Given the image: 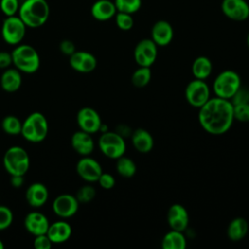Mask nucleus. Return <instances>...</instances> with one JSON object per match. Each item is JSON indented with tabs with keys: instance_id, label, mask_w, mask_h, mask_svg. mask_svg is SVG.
<instances>
[{
	"instance_id": "20",
	"label": "nucleus",
	"mask_w": 249,
	"mask_h": 249,
	"mask_svg": "<svg viewBox=\"0 0 249 249\" xmlns=\"http://www.w3.org/2000/svg\"><path fill=\"white\" fill-rule=\"evenodd\" d=\"M70 142L73 150L81 156H89L94 150V142L91 134L81 129L72 134Z\"/></svg>"
},
{
	"instance_id": "1",
	"label": "nucleus",
	"mask_w": 249,
	"mask_h": 249,
	"mask_svg": "<svg viewBox=\"0 0 249 249\" xmlns=\"http://www.w3.org/2000/svg\"><path fill=\"white\" fill-rule=\"evenodd\" d=\"M233 121V106L231 100L218 96L210 97L205 104L198 108L199 124L209 134L226 133Z\"/></svg>"
},
{
	"instance_id": "39",
	"label": "nucleus",
	"mask_w": 249,
	"mask_h": 249,
	"mask_svg": "<svg viewBox=\"0 0 249 249\" xmlns=\"http://www.w3.org/2000/svg\"><path fill=\"white\" fill-rule=\"evenodd\" d=\"M59 51L63 54L70 56L72 53H74L76 52V48H75V45H74V43L72 41H70V40H62L59 43Z\"/></svg>"
},
{
	"instance_id": "34",
	"label": "nucleus",
	"mask_w": 249,
	"mask_h": 249,
	"mask_svg": "<svg viewBox=\"0 0 249 249\" xmlns=\"http://www.w3.org/2000/svg\"><path fill=\"white\" fill-rule=\"evenodd\" d=\"M133 18L130 14L118 12L116 14V24L121 30H129L133 26Z\"/></svg>"
},
{
	"instance_id": "4",
	"label": "nucleus",
	"mask_w": 249,
	"mask_h": 249,
	"mask_svg": "<svg viewBox=\"0 0 249 249\" xmlns=\"http://www.w3.org/2000/svg\"><path fill=\"white\" fill-rule=\"evenodd\" d=\"M49 132V123L45 115L41 112L29 114L22 123V137L31 143H40L44 141Z\"/></svg>"
},
{
	"instance_id": "23",
	"label": "nucleus",
	"mask_w": 249,
	"mask_h": 249,
	"mask_svg": "<svg viewBox=\"0 0 249 249\" xmlns=\"http://www.w3.org/2000/svg\"><path fill=\"white\" fill-rule=\"evenodd\" d=\"M90 13L96 20L105 21L116 15L117 9L114 2L110 0H97L92 4Z\"/></svg>"
},
{
	"instance_id": "43",
	"label": "nucleus",
	"mask_w": 249,
	"mask_h": 249,
	"mask_svg": "<svg viewBox=\"0 0 249 249\" xmlns=\"http://www.w3.org/2000/svg\"><path fill=\"white\" fill-rule=\"evenodd\" d=\"M246 42H247V46H248V48H249V33H248V35H247V39H246Z\"/></svg>"
},
{
	"instance_id": "25",
	"label": "nucleus",
	"mask_w": 249,
	"mask_h": 249,
	"mask_svg": "<svg viewBox=\"0 0 249 249\" xmlns=\"http://www.w3.org/2000/svg\"><path fill=\"white\" fill-rule=\"evenodd\" d=\"M248 232V223L242 217H236L232 219L228 228L227 235L231 241H239L245 237Z\"/></svg>"
},
{
	"instance_id": "6",
	"label": "nucleus",
	"mask_w": 249,
	"mask_h": 249,
	"mask_svg": "<svg viewBox=\"0 0 249 249\" xmlns=\"http://www.w3.org/2000/svg\"><path fill=\"white\" fill-rule=\"evenodd\" d=\"M240 86L241 80L237 72L233 70H224L214 79L213 90L216 96L231 100L240 89Z\"/></svg>"
},
{
	"instance_id": "26",
	"label": "nucleus",
	"mask_w": 249,
	"mask_h": 249,
	"mask_svg": "<svg viewBox=\"0 0 249 249\" xmlns=\"http://www.w3.org/2000/svg\"><path fill=\"white\" fill-rule=\"evenodd\" d=\"M161 247L163 249H185L187 247V240L183 231L170 230L163 235Z\"/></svg>"
},
{
	"instance_id": "24",
	"label": "nucleus",
	"mask_w": 249,
	"mask_h": 249,
	"mask_svg": "<svg viewBox=\"0 0 249 249\" xmlns=\"http://www.w3.org/2000/svg\"><path fill=\"white\" fill-rule=\"evenodd\" d=\"M131 143L139 153H149L154 147V138L152 134L144 129L137 128L131 135Z\"/></svg>"
},
{
	"instance_id": "21",
	"label": "nucleus",
	"mask_w": 249,
	"mask_h": 249,
	"mask_svg": "<svg viewBox=\"0 0 249 249\" xmlns=\"http://www.w3.org/2000/svg\"><path fill=\"white\" fill-rule=\"evenodd\" d=\"M152 40L159 47L167 46L173 39V28L166 20H158L151 30Z\"/></svg>"
},
{
	"instance_id": "42",
	"label": "nucleus",
	"mask_w": 249,
	"mask_h": 249,
	"mask_svg": "<svg viewBox=\"0 0 249 249\" xmlns=\"http://www.w3.org/2000/svg\"><path fill=\"white\" fill-rule=\"evenodd\" d=\"M4 247H5V245H4L3 241L0 239V249H4Z\"/></svg>"
},
{
	"instance_id": "3",
	"label": "nucleus",
	"mask_w": 249,
	"mask_h": 249,
	"mask_svg": "<svg viewBox=\"0 0 249 249\" xmlns=\"http://www.w3.org/2000/svg\"><path fill=\"white\" fill-rule=\"evenodd\" d=\"M12 59L15 67L21 73L33 74L40 67V55L36 49L27 44H18L12 51Z\"/></svg>"
},
{
	"instance_id": "15",
	"label": "nucleus",
	"mask_w": 249,
	"mask_h": 249,
	"mask_svg": "<svg viewBox=\"0 0 249 249\" xmlns=\"http://www.w3.org/2000/svg\"><path fill=\"white\" fill-rule=\"evenodd\" d=\"M166 220L170 230L184 231L189 225V213L182 204L174 203L167 210Z\"/></svg>"
},
{
	"instance_id": "8",
	"label": "nucleus",
	"mask_w": 249,
	"mask_h": 249,
	"mask_svg": "<svg viewBox=\"0 0 249 249\" xmlns=\"http://www.w3.org/2000/svg\"><path fill=\"white\" fill-rule=\"evenodd\" d=\"M26 25L18 16L6 17L2 23L1 34L5 43L17 46L21 43L26 33Z\"/></svg>"
},
{
	"instance_id": "11",
	"label": "nucleus",
	"mask_w": 249,
	"mask_h": 249,
	"mask_svg": "<svg viewBox=\"0 0 249 249\" xmlns=\"http://www.w3.org/2000/svg\"><path fill=\"white\" fill-rule=\"evenodd\" d=\"M80 202L77 197L70 194L58 195L52 203L53 213L60 218H70L74 216L79 209Z\"/></svg>"
},
{
	"instance_id": "18",
	"label": "nucleus",
	"mask_w": 249,
	"mask_h": 249,
	"mask_svg": "<svg viewBox=\"0 0 249 249\" xmlns=\"http://www.w3.org/2000/svg\"><path fill=\"white\" fill-rule=\"evenodd\" d=\"M49 198V190L43 183L34 182L25 191V199L29 206L33 208L42 207Z\"/></svg>"
},
{
	"instance_id": "33",
	"label": "nucleus",
	"mask_w": 249,
	"mask_h": 249,
	"mask_svg": "<svg viewBox=\"0 0 249 249\" xmlns=\"http://www.w3.org/2000/svg\"><path fill=\"white\" fill-rule=\"evenodd\" d=\"M233 118L242 123L249 122V101L232 104Z\"/></svg>"
},
{
	"instance_id": "36",
	"label": "nucleus",
	"mask_w": 249,
	"mask_h": 249,
	"mask_svg": "<svg viewBox=\"0 0 249 249\" xmlns=\"http://www.w3.org/2000/svg\"><path fill=\"white\" fill-rule=\"evenodd\" d=\"M18 0H0V9L6 17L16 16L19 9Z\"/></svg>"
},
{
	"instance_id": "16",
	"label": "nucleus",
	"mask_w": 249,
	"mask_h": 249,
	"mask_svg": "<svg viewBox=\"0 0 249 249\" xmlns=\"http://www.w3.org/2000/svg\"><path fill=\"white\" fill-rule=\"evenodd\" d=\"M221 7L230 19L243 21L249 17V5L245 0H223Z\"/></svg>"
},
{
	"instance_id": "29",
	"label": "nucleus",
	"mask_w": 249,
	"mask_h": 249,
	"mask_svg": "<svg viewBox=\"0 0 249 249\" xmlns=\"http://www.w3.org/2000/svg\"><path fill=\"white\" fill-rule=\"evenodd\" d=\"M3 131L9 135H18L21 132L22 123L15 115H8L3 118L1 123Z\"/></svg>"
},
{
	"instance_id": "19",
	"label": "nucleus",
	"mask_w": 249,
	"mask_h": 249,
	"mask_svg": "<svg viewBox=\"0 0 249 249\" xmlns=\"http://www.w3.org/2000/svg\"><path fill=\"white\" fill-rule=\"evenodd\" d=\"M47 235L51 239L53 244H60L67 241L72 235L71 225L63 220L55 221L50 224Z\"/></svg>"
},
{
	"instance_id": "41",
	"label": "nucleus",
	"mask_w": 249,
	"mask_h": 249,
	"mask_svg": "<svg viewBox=\"0 0 249 249\" xmlns=\"http://www.w3.org/2000/svg\"><path fill=\"white\" fill-rule=\"evenodd\" d=\"M24 176L23 175H11L10 183L14 188H20L24 183Z\"/></svg>"
},
{
	"instance_id": "30",
	"label": "nucleus",
	"mask_w": 249,
	"mask_h": 249,
	"mask_svg": "<svg viewBox=\"0 0 249 249\" xmlns=\"http://www.w3.org/2000/svg\"><path fill=\"white\" fill-rule=\"evenodd\" d=\"M152 78V72L150 67L139 66L131 76V83L135 88H144L146 87Z\"/></svg>"
},
{
	"instance_id": "31",
	"label": "nucleus",
	"mask_w": 249,
	"mask_h": 249,
	"mask_svg": "<svg viewBox=\"0 0 249 249\" xmlns=\"http://www.w3.org/2000/svg\"><path fill=\"white\" fill-rule=\"evenodd\" d=\"M114 4L118 12L134 14L141 7V0H115Z\"/></svg>"
},
{
	"instance_id": "7",
	"label": "nucleus",
	"mask_w": 249,
	"mask_h": 249,
	"mask_svg": "<svg viewBox=\"0 0 249 249\" xmlns=\"http://www.w3.org/2000/svg\"><path fill=\"white\" fill-rule=\"evenodd\" d=\"M98 147L101 153L112 160H117L125 153V141L119 132H102L98 139Z\"/></svg>"
},
{
	"instance_id": "13",
	"label": "nucleus",
	"mask_w": 249,
	"mask_h": 249,
	"mask_svg": "<svg viewBox=\"0 0 249 249\" xmlns=\"http://www.w3.org/2000/svg\"><path fill=\"white\" fill-rule=\"evenodd\" d=\"M76 171L84 181L89 183L97 182L100 174L103 172L100 163L89 156H83L78 160Z\"/></svg>"
},
{
	"instance_id": "22",
	"label": "nucleus",
	"mask_w": 249,
	"mask_h": 249,
	"mask_svg": "<svg viewBox=\"0 0 249 249\" xmlns=\"http://www.w3.org/2000/svg\"><path fill=\"white\" fill-rule=\"evenodd\" d=\"M22 84L21 72L17 68H6L0 78V86L6 92L18 90Z\"/></svg>"
},
{
	"instance_id": "27",
	"label": "nucleus",
	"mask_w": 249,
	"mask_h": 249,
	"mask_svg": "<svg viewBox=\"0 0 249 249\" xmlns=\"http://www.w3.org/2000/svg\"><path fill=\"white\" fill-rule=\"evenodd\" d=\"M212 69L213 65L211 60L204 55L197 56L192 64L193 76L199 80H206L210 76Z\"/></svg>"
},
{
	"instance_id": "12",
	"label": "nucleus",
	"mask_w": 249,
	"mask_h": 249,
	"mask_svg": "<svg viewBox=\"0 0 249 249\" xmlns=\"http://www.w3.org/2000/svg\"><path fill=\"white\" fill-rule=\"evenodd\" d=\"M77 124L81 130L93 134L100 130L102 121L95 109L83 107L77 113Z\"/></svg>"
},
{
	"instance_id": "9",
	"label": "nucleus",
	"mask_w": 249,
	"mask_h": 249,
	"mask_svg": "<svg viewBox=\"0 0 249 249\" xmlns=\"http://www.w3.org/2000/svg\"><path fill=\"white\" fill-rule=\"evenodd\" d=\"M185 97L187 102L195 107L200 108L210 98V89L205 80L194 79L185 89Z\"/></svg>"
},
{
	"instance_id": "37",
	"label": "nucleus",
	"mask_w": 249,
	"mask_h": 249,
	"mask_svg": "<svg viewBox=\"0 0 249 249\" xmlns=\"http://www.w3.org/2000/svg\"><path fill=\"white\" fill-rule=\"evenodd\" d=\"M97 182L100 185V187L102 189H105V190L112 189L116 184V180H115L114 176L110 173H107V172H102L100 174Z\"/></svg>"
},
{
	"instance_id": "10",
	"label": "nucleus",
	"mask_w": 249,
	"mask_h": 249,
	"mask_svg": "<svg viewBox=\"0 0 249 249\" xmlns=\"http://www.w3.org/2000/svg\"><path fill=\"white\" fill-rule=\"evenodd\" d=\"M133 56L138 66L151 67L158 56V46L152 39H142L136 44Z\"/></svg>"
},
{
	"instance_id": "5",
	"label": "nucleus",
	"mask_w": 249,
	"mask_h": 249,
	"mask_svg": "<svg viewBox=\"0 0 249 249\" xmlns=\"http://www.w3.org/2000/svg\"><path fill=\"white\" fill-rule=\"evenodd\" d=\"M5 170L11 175H25L30 166L28 153L20 146H12L3 156Z\"/></svg>"
},
{
	"instance_id": "38",
	"label": "nucleus",
	"mask_w": 249,
	"mask_h": 249,
	"mask_svg": "<svg viewBox=\"0 0 249 249\" xmlns=\"http://www.w3.org/2000/svg\"><path fill=\"white\" fill-rule=\"evenodd\" d=\"M33 244L36 249H50L53 246V243L47 233L36 235Z\"/></svg>"
},
{
	"instance_id": "40",
	"label": "nucleus",
	"mask_w": 249,
	"mask_h": 249,
	"mask_svg": "<svg viewBox=\"0 0 249 249\" xmlns=\"http://www.w3.org/2000/svg\"><path fill=\"white\" fill-rule=\"evenodd\" d=\"M11 64H13L12 53L5 51H0V69H6Z\"/></svg>"
},
{
	"instance_id": "32",
	"label": "nucleus",
	"mask_w": 249,
	"mask_h": 249,
	"mask_svg": "<svg viewBox=\"0 0 249 249\" xmlns=\"http://www.w3.org/2000/svg\"><path fill=\"white\" fill-rule=\"evenodd\" d=\"M96 195L95 189L90 185L82 186L76 193V197L80 203H89L90 202Z\"/></svg>"
},
{
	"instance_id": "2",
	"label": "nucleus",
	"mask_w": 249,
	"mask_h": 249,
	"mask_svg": "<svg viewBox=\"0 0 249 249\" xmlns=\"http://www.w3.org/2000/svg\"><path fill=\"white\" fill-rule=\"evenodd\" d=\"M18 14L26 27L38 28L47 22L50 6L47 0H24L19 5Z\"/></svg>"
},
{
	"instance_id": "14",
	"label": "nucleus",
	"mask_w": 249,
	"mask_h": 249,
	"mask_svg": "<svg viewBox=\"0 0 249 249\" xmlns=\"http://www.w3.org/2000/svg\"><path fill=\"white\" fill-rule=\"evenodd\" d=\"M71 68L79 73H90L97 66L96 57L86 51H76L69 56Z\"/></svg>"
},
{
	"instance_id": "35",
	"label": "nucleus",
	"mask_w": 249,
	"mask_h": 249,
	"mask_svg": "<svg viewBox=\"0 0 249 249\" xmlns=\"http://www.w3.org/2000/svg\"><path fill=\"white\" fill-rule=\"evenodd\" d=\"M13 211L6 205L0 204V231L7 230L13 223Z\"/></svg>"
},
{
	"instance_id": "17",
	"label": "nucleus",
	"mask_w": 249,
	"mask_h": 249,
	"mask_svg": "<svg viewBox=\"0 0 249 249\" xmlns=\"http://www.w3.org/2000/svg\"><path fill=\"white\" fill-rule=\"evenodd\" d=\"M23 225L29 233L36 236L47 233L50 222L45 214L39 211H31L24 217Z\"/></svg>"
},
{
	"instance_id": "28",
	"label": "nucleus",
	"mask_w": 249,
	"mask_h": 249,
	"mask_svg": "<svg viewBox=\"0 0 249 249\" xmlns=\"http://www.w3.org/2000/svg\"><path fill=\"white\" fill-rule=\"evenodd\" d=\"M116 170L122 177L130 178L136 173V164L130 158L122 156L117 159Z\"/></svg>"
}]
</instances>
